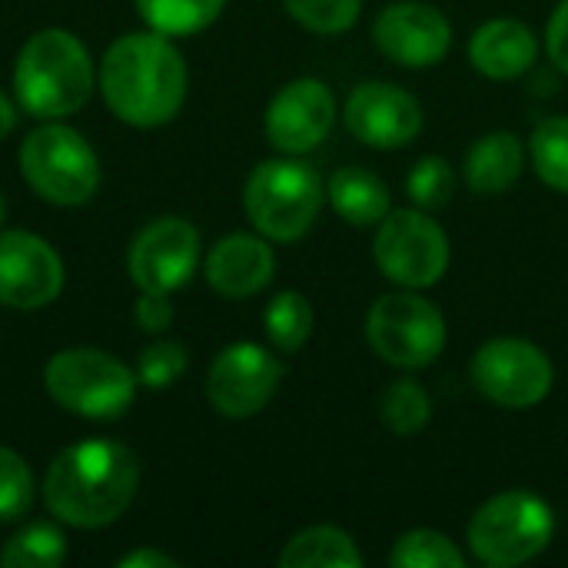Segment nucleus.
Masks as SVG:
<instances>
[{
  "label": "nucleus",
  "instance_id": "obj_12",
  "mask_svg": "<svg viewBox=\"0 0 568 568\" xmlns=\"http://www.w3.org/2000/svg\"><path fill=\"white\" fill-rule=\"evenodd\" d=\"M200 263V233L183 216L150 220L130 243L126 266L140 290L173 293L186 286Z\"/></svg>",
  "mask_w": 568,
  "mask_h": 568
},
{
  "label": "nucleus",
  "instance_id": "obj_21",
  "mask_svg": "<svg viewBox=\"0 0 568 568\" xmlns=\"http://www.w3.org/2000/svg\"><path fill=\"white\" fill-rule=\"evenodd\" d=\"M276 562L280 568H363V552L349 532L336 526H310L283 546Z\"/></svg>",
  "mask_w": 568,
  "mask_h": 568
},
{
  "label": "nucleus",
  "instance_id": "obj_20",
  "mask_svg": "<svg viewBox=\"0 0 568 568\" xmlns=\"http://www.w3.org/2000/svg\"><path fill=\"white\" fill-rule=\"evenodd\" d=\"M326 200H329V206L349 226H376L393 210L389 186L376 173H369L363 166H343V170H336L329 176Z\"/></svg>",
  "mask_w": 568,
  "mask_h": 568
},
{
  "label": "nucleus",
  "instance_id": "obj_29",
  "mask_svg": "<svg viewBox=\"0 0 568 568\" xmlns=\"http://www.w3.org/2000/svg\"><path fill=\"white\" fill-rule=\"evenodd\" d=\"M286 13L310 33H346L363 10V0H283Z\"/></svg>",
  "mask_w": 568,
  "mask_h": 568
},
{
  "label": "nucleus",
  "instance_id": "obj_36",
  "mask_svg": "<svg viewBox=\"0 0 568 568\" xmlns=\"http://www.w3.org/2000/svg\"><path fill=\"white\" fill-rule=\"evenodd\" d=\"M0 223H3V196H0Z\"/></svg>",
  "mask_w": 568,
  "mask_h": 568
},
{
  "label": "nucleus",
  "instance_id": "obj_25",
  "mask_svg": "<svg viewBox=\"0 0 568 568\" xmlns=\"http://www.w3.org/2000/svg\"><path fill=\"white\" fill-rule=\"evenodd\" d=\"M67 562V539L50 523H30L0 552L7 568H60Z\"/></svg>",
  "mask_w": 568,
  "mask_h": 568
},
{
  "label": "nucleus",
  "instance_id": "obj_4",
  "mask_svg": "<svg viewBox=\"0 0 568 568\" xmlns=\"http://www.w3.org/2000/svg\"><path fill=\"white\" fill-rule=\"evenodd\" d=\"M556 536V513L552 506L529 493L509 489L483 503L466 529L469 552L476 562L489 568H516L532 562L549 549Z\"/></svg>",
  "mask_w": 568,
  "mask_h": 568
},
{
  "label": "nucleus",
  "instance_id": "obj_24",
  "mask_svg": "<svg viewBox=\"0 0 568 568\" xmlns=\"http://www.w3.org/2000/svg\"><path fill=\"white\" fill-rule=\"evenodd\" d=\"M313 306L303 293L296 290H283L270 300L266 313H263V326H266V336L270 343L280 349V353H296L310 343L313 336Z\"/></svg>",
  "mask_w": 568,
  "mask_h": 568
},
{
  "label": "nucleus",
  "instance_id": "obj_27",
  "mask_svg": "<svg viewBox=\"0 0 568 568\" xmlns=\"http://www.w3.org/2000/svg\"><path fill=\"white\" fill-rule=\"evenodd\" d=\"M389 566L393 568H466L463 549L436 532V529H413L403 532L389 552Z\"/></svg>",
  "mask_w": 568,
  "mask_h": 568
},
{
  "label": "nucleus",
  "instance_id": "obj_22",
  "mask_svg": "<svg viewBox=\"0 0 568 568\" xmlns=\"http://www.w3.org/2000/svg\"><path fill=\"white\" fill-rule=\"evenodd\" d=\"M379 419L393 436H419L433 419V396L416 379H393L379 396Z\"/></svg>",
  "mask_w": 568,
  "mask_h": 568
},
{
  "label": "nucleus",
  "instance_id": "obj_28",
  "mask_svg": "<svg viewBox=\"0 0 568 568\" xmlns=\"http://www.w3.org/2000/svg\"><path fill=\"white\" fill-rule=\"evenodd\" d=\"M456 170L446 156H423L416 160V166L406 176V193L413 200V206L433 213L449 206L453 193H456Z\"/></svg>",
  "mask_w": 568,
  "mask_h": 568
},
{
  "label": "nucleus",
  "instance_id": "obj_17",
  "mask_svg": "<svg viewBox=\"0 0 568 568\" xmlns=\"http://www.w3.org/2000/svg\"><path fill=\"white\" fill-rule=\"evenodd\" d=\"M206 283L226 296V300H246L263 293L273 283L276 273V256L266 243V236H250V233H230L223 236L206 263H203Z\"/></svg>",
  "mask_w": 568,
  "mask_h": 568
},
{
  "label": "nucleus",
  "instance_id": "obj_5",
  "mask_svg": "<svg viewBox=\"0 0 568 568\" xmlns=\"http://www.w3.org/2000/svg\"><path fill=\"white\" fill-rule=\"evenodd\" d=\"M326 203V186L310 163L266 160L243 190V206L260 236L273 243H293L306 236Z\"/></svg>",
  "mask_w": 568,
  "mask_h": 568
},
{
  "label": "nucleus",
  "instance_id": "obj_10",
  "mask_svg": "<svg viewBox=\"0 0 568 568\" xmlns=\"http://www.w3.org/2000/svg\"><path fill=\"white\" fill-rule=\"evenodd\" d=\"M469 373L473 386L503 409H532L552 393L556 383V369L546 349L516 336L483 343Z\"/></svg>",
  "mask_w": 568,
  "mask_h": 568
},
{
  "label": "nucleus",
  "instance_id": "obj_1",
  "mask_svg": "<svg viewBox=\"0 0 568 568\" xmlns=\"http://www.w3.org/2000/svg\"><path fill=\"white\" fill-rule=\"evenodd\" d=\"M186 60L166 33L143 30L116 37L100 63V90L116 120L130 126H163L186 100Z\"/></svg>",
  "mask_w": 568,
  "mask_h": 568
},
{
  "label": "nucleus",
  "instance_id": "obj_32",
  "mask_svg": "<svg viewBox=\"0 0 568 568\" xmlns=\"http://www.w3.org/2000/svg\"><path fill=\"white\" fill-rule=\"evenodd\" d=\"M133 316H136V323H140L143 333H163V329H170V323H173L170 293H146V290H140V300H136Z\"/></svg>",
  "mask_w": 568,
  "mask_h": 568
},
{
  "label": "nucleus",
  "instance_id": "obj_9",
  "mask_svg": "<svg viewBox=\"0 0 568 568\" xmlns=\"http://www.w3.org/2000/svg\"><path fill=\"white\" fill-rule=\"evenodd\" d=\"M373 260L399 290H426L449 270V236L419 206L389 210L383 223H376Z\"/></svg>",
  "mask_w": 568,
  "mask_h": 568
},
{
  "label": "nucleus",
  "instance_id": "obj_35",
  "mask_svg": "<svg viewBox=\"0 0 568 568\" xmlns=\"http://www.w3.org/2000/svg\"><path fill=\"white\" fill-rule=\"evenodd\" d=\"M13 126H17V106H13V100L0 90V140L10 136Z\"/></svg>",
  "mask_w": 568,
  "mask_h": 568
},
{
  "label": "nucleus",
  "instance_id": "obj_23",
  "mask_svg": "<svg viewBox=\"0 0 568 568\" xmlns=\"http://www.w3.org/2000/svg\"><path fill=\"white\" fill-rule=\"evenodd\" d=\"M223 7L226 0H136L146 27L166 37H190L206 30L223 13Z\"/></svg>",
  "mask_w": 568,
  "mask_h": 568
},
{
  "label": "nucleus",
  "instance_id": "obj_7",
  "mask_svg": "<svg viewBox=\"0 0 568 568\" xmlns=\"http://www.w3.org/2000/svg\"><path fill=\"white\" fill-rule=\"evenodd\" d=\"M20 173L30 190L57 206H80L100 186V160L93 146L57 120H47L20 143Z\"/></svg>",
  "mask_w": 568,
  "mask_h": 568
},
{
  "label": "nucleus",
  "instance_id": "obj_31",
  "mask_svg": "<svg viewBox=\"0 0 568 568\" xmlns=\"http://www.w3.org/2000/svg\"><path fill=\"white\" fill-rule=\"evenodd\" d=\"M186 369V349L180 343H150L136 359V383L146 389H170Z\"/></svg>",
  "mask_w": 568,
  "mask_h": 568
},
{
  "label": "nucleus",
  "instance_id": "obj_19",
  "mask_svg": "<svg viewBox=\"0 0 568 568\" xmlns=\"http://www.w3.org/2000/svg\"><path fill=\"white\" fill-rule=\"evenodd\" d=\"M526 166V146L516 133L496 130L479 136L466 153V186L476 196H499L513 190Z\"/></svg>",
  "mask_w": 568,
  "mask_h": 568
},
{
  "label": "nucleus",
  "instance_id": "obj_26",
  "mask_svg": "<svg viewBox=\"0 0 568 568\" xmlns=\"http://www.w3.org/2000/svg\"><path fill=\"white\" fill-rule=\"evenodd\" d=\"M529 160L546 186L568 193V116H549L532 130Z\"/></svg>",
  "mask_w": 568,
  "mask_h": 568
},
{
  "label": "nucleus",
  "instance_id": "obj_33",
  "mask_svg": "<svg viewBox=\"0 0 568 568\" xmlns=\"http://www.w3.org/2000/svg\"><path fill=\"white\" fill-rule=\"evenodd\" d=\"M546 53H549V60L562 73H568V0H559V7L549 17V27H546Z\"/></svg>",
  "mask_w": 568,
  "mask_h": 568
},
{
  "label": "nucleus",
  "instance_id": "obj_13",
  "mask_svg": "<svg viewBox=\"0 0 568 568\" xmlns=\"http://www.w3.org/2000/svg\"><path fill=\"white\" fill-rule=\"evenodd\" d=\"M376 50L409 70L436 67L453 47V23L443 10L423 0H396L379 10L373 23Z\"/></svg>",
  "mask_w": 568,
  "mask_h": 568
},
{
  "label": "nucleus",
  "instance_id": "obj_3",
  "mask_svg": "<svg viewBox=\"0 0 568 568\" xmlns=\"http://www.w3.org/2000/svg\"><path fill=\"white\" fill-rule=\"evenodd\" d=\"M93 83V60L70 30H37L17 53L13 93L17 103L37 120H60L77 113L90 100Z\"/></svg>",
  "mask_w": 568,
  "mask_h": 568
},
{
  "label": "nucleus",
  "instance_id": "obj_15",
  "mask_svg": "<svg viewBox=\"0 0 568 568\" xmlns=\"http://www.w3.org/2000/svg\"><path fill=\"white\" fill-rule=\"evenodd\" d=\"M63 290V263L57 250L27 230L0 233V306L43 310Z\"/></svg>",
  "mask_w": 568,
  "mask_h": 568
},
{
  "label": "nucleus",
  "instance_id": "obj_11",
  "mask_svg": "<svg viewBox=\"0 0 568 568\" xmlns=\"http://www.w3.org/2000/svg\"><path fill=\"white\" fill-rule=\"evenodd\" d=\"M280 383L283 363L270 349L256 343H233L206 373V399L226 419H250L270 406Z\"/></svg>",
  "mask_w": 568,
  "mask_h": 568
},
{
  "label": "nucleus",
  "instance_id": "obj_6",
  "mask_svg": "<svg viewBox=\"0 0 568 568\" xmlns=\"http://www.w3.org/2000/svg\"><path fill=\"white\" fill-rule=\"evenodd\" d=\"M43 386L57 406L93 423L120 419L136 399V376L103 349H60L43 366Z\"/></svg>",
  "mask_w": 568,
  "mask_h": 568
},
{
  "label": "nucleus",
  "instance_id": "obj_34",
  "mask_svg": "<svg viewBox=\"0 0 568 568\" xmlns=\"http://www.w3.org/2000/svg\"><path fill=\"white\" fill-rule=\"evenodd\" d=\"M120 568H176L180 562L166 552H156V549H136V552H126L120 562Z\"/></svg>",
  "mask_w": 568,
  "mask_h": 568
},
{
  "label": "nucleus",
  "instance_id": "obj_16",
  "mask_svg": "<svg viewBox=\"0 0 568 568\" xmlns=\"http://www.w3.org/2000/svg\"><path fill=\"white\" fill-rule=\"evenodd\" d=\"M333 123V90L316 77H300L286 83L266 106V140L286 156H303L316 150L329 136Z\"/></svg>",
  "mask_w": 568,
  "mask_h": 568
},
{
  "label": "nucleus",
  "instance_id": "obj_8",
  "mask_svg": "<svg viewBox=\"0 0 568 568\" xmlns=\"http://www.w3.org/2000/svg\"><path fill=\"white\" fill-rule=\"evenodd\" d=\"M366 339L396 369H426L446 349V316L416 290L386 293L369 306Z\"/></svg>",
  "mask_w": 568,
  "mask_h": 568
},
{
  "label": "nucleus",
  "instance_id": "obj_14",
  "mask_svg": "<svg viewBox=\"0 0 568 568\" xmlns=\"http://www.w3.org/2000/svg\"><path fill=\"white\" fill-rule=\"evenodd\" d=\"M343 123L359 143L373 150H399L419 136L423 106L409 90L396 83L366 80L346 97Z\"/></svg>",
  "mask_w": 568,
  "mask_h": 568
},
{
  "label": "nucleus",
  "instance_id": "obj_2",
  "mask_svg": "<svg viewBox=\"0 0 568 568\" xmlns=\"http://www.w3.org/2000/svg\"><path fill=\"white\" fill-rule=\"evenodd\" d=\"M140 486L136 456L113 439H83L67 446L43 476L47 509L77 529L116 523Z\"/></svg>",
  "mask_w": 568,
  "mask_h": 568
},
{
  "label": "nucleus",
  "instance_id": "obj_18",
  "mask_svg": "<svg viewBox=\"0 0 568 568\" xmlns=\"http://www.w3.org/2000/svg\"><path fill=\"white\" fill-rule=\"evenodd\" d=\"M539 60V37L523 20H489L469 40V63L489 80H516Z\"/></svg>",
  "mask_w": 568,
  "mask_h": 568
},
{
  "label": "nucleus",
  "instance_id": "obj_30",
  "mask_svg": "<svg viewBox=\"0 0 568 568\" xmlns=\"http://www.w3.org/2000/svg\"><path fill=\"white\" fill-rule=\"evenodd\" d=\"M33 506V473L13 449L0 446V523H17Z\"/></svg>",
  "mask_w": 568,
  "mask_h": 568
}]
</instances>
